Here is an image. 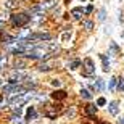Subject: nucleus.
Here are the masks:
<instances>
[{"label":"nucleus","mask_w":124,"mask_h":124,"mask_svg":"<svg viewBox=\"0 0 124 124\" xmlns=\"http://www.w3.org/2000/svg\"><path fill=\"white\" fill-rule=\"evenodd\" d=\"M92 10H93V5H89L87 8L84 10V13H85V15H89V13H92Z\"/></svg>","instance_id":"nucleus-26"},{"label":"nucleus","mask_w":124,"mask_h":124,"mask_svg":"<svg viewBox=\"0 0 124 124\" xmlns=\"http://www.w3.org/2000/svg\"><path fill=\"white\" fill-rule=\"evenodd\" d=\"M5 63H7V60H5V56L2 55V58H0V73H2V69H3V66H5Z\"/></svg>","instance_id":"nucleus-24"},{"label":"nucleus","mask_w":124,"mask_h":124,"mask_svg":"<svg viewBox=\"0 0 124 124\" xmlns=\"http://www.w3.org/2000/svg\"><path fill=\"white\" fill-rule=\"evenodd\" d=\"M116 82H118V79L116 78H113L110 81V85H108V87H110V90H115V87H116Z\"/></svg>","instance_id":"nucleus-18"},{"label":"nucleus","mask_w":124,"mask_h":124,"mask_svg":"<svg viewBox=\"0 0 124 124\" xmlns=\"http://www.w3.org/2000/svg\"><path fill=\"white\" fill-rule=\"evenodd\" d=\"M119 123H121V124H124V118H123V121H119Z\"/></svg>","instance_id":"nucleus-34"},{"label":"nucleus","mask_w":124,"mask_h":124,"mask_svg":"<svg viewBox=\"0 0 124 124\" xmlns=\"http://www.w3.org/2000/svg\"><path fill=\"white\" fill-rule=\"evenodd\" d=\"M92 28H93L92 21H84V29H85V31H92Z\"/></svg>","instance_id":"nucleus-16"},{"label":"nucleus","mask_w":124,"mask_h":124,"mask_svg":"<svg viewBox=\"0 0 124 124\" xmlns=\"http://www.w3.org/2000/svg\"><path fill=\"white\" fill-rule=\"evenodd\" d=\"M29 21H31V16H28L26 13H16V15L11 16V23H13V26H16V28H23Z\"/></svg>","instance_id":"nucleus-1"},{"label":"nucleus","mask_w":124,"mask_h":124,"mask_svg":"<svg viewBox=\"0 0 124 124\" xmlns=\"http://www.w3.org/2000/svg\"><path fill=\"white\" fill-rule=\"evenodd\" d=\"M84 15V10L82 8H73L71 10V16H73L74 19H81Z\"/></svg>","instance_id":"nucleus-7"},{"label":"nucleus","mask_w":124,"mask_h":124,"mask_svg":"<svg viewBox=\"0 0 124 124\" xmlns=\"http://www.w3.org/2000/svg\"><path fill=\"white\" fill-rule=\"evenodd\" d=\"M36 116H37V113H36V110H34V106L28 108V111H26V119H28V121L36 119Z\"/></svg>","instance_id":"nucleus-10"},{"label":"nucleus","mask_w":124,"mask_h":124,"mask_svg":"<svg viewBox=\"0 0 124 124\" xmlns=\"http://www.w3.org/2000/svg\"><path fill=\"white\" fill-rule=\"evenodd\" d=\"M105 103H106V100H105V98H103V97H100V98L97 100V105H98V106H103V105H105Z\"/></svg>","instance_id":"nucleus-25"},{"label":"nucleus","mask_w":124,"mask_h":124,"mask_svg":"<svg viewBox=\"0 0 124 124\" xmlns=\"http://www.w3.org/2000/svg\"><path fill=\"white\" fill-rule=\"evenodd\" d=\"M55 3H56V0H45V2H42V3L37 5V8H39V11H40V13H44L45 10L52 8V7H55Z\"/></svg>","instance_id":"nucleus-6"},{"label":"nucleus","mask_w":124,"mask_h":124,"mask_svg":"<svg viewBox=\"0 0 124 124\" xmlns=\"http://www.w3.org/2000/svg\"><path fill=\"white\" fill-rule=\"evenodd\" d=\"M61 39H63L64 42L69 40V39H71V32H69V31H64V32H63V36H61Z\"/></svg>","instance_id":"nucleus-19"},{"label":"nucleus","mask_w":124,"mask_h":124,"mask_svg":"<svg viewBox=\"0 0 124 124\" xmlns=\"http://www.w3.org/2000/svg\"><path fill=\"white\" fill-rule=\"evenodd\" d=\"M105 18H106V11H105V10H100V13H98V19H100V21H105Z\"/></svg>","instance_id":"nucleus-21"},{"label":"nucleus","mask_w":124,"mask_h":124,"mask_svg":"<svg viewBox=\"0 0 124 124\" xmlns=\"http://www.w3.org/2000/svg\"><path fill=\"white\" fill-rule=\"evenodd\" d=\"M52 84H53V87H60V85H61V81H58V79H55V81H53Z\"/></svg>","instance_id":"nucleus-28"},{"label":"nucleus","mask_w":124,"mask_h":124,"mask_svg":"<svg viewBox=\"0 0 124 124\" xmlns=\"http://www.w3.org/2000/svg\"><path fill=\"white\" fill-rule=\"evenodd\" d=\"M52 61H47V63H42L40 66H39V71H48V69H52Z\"/></svg>","instance_id":"nucleus-11"},{"label":"nucleus","mask_w":124,"mask_h":124,"mask_svg":"<svg viewBox=\"0 0 124 124\" xmlns=\"http://www.w3.org/2000/svg\"><path fill=\"white\" fill-rule=\"evenodd\" d=\"M100 58H101V61H103V69H105V71H110V61H108V58H106L105 55H100Z\"/></svg>","instance_id":"nucleus-13"},{"label":"nucleus","mask_w":124,"mask_h":124,"mask_svg":"<svg viewBox=\"0 0 124 124\" xmlns=\"http://www.w3.org/2000/svg\"><path fill=\"white\" fill-rule=\"evenodd\" d=\"M81 97L85 98V100H90V98H92V93L89 92V90H85V89H82V90H81Z\"/></svg>","instance_id":"nucleus-15"},{"label":"nucleus","mask_w":124,"mask_h":124,"mask_svg":"<svg viewBox=\"0 0 124 124\" xmlns=\"http://www.w3.org/2000/svg\"><path fill=\"white\" fill-rule=\"evenodd\" d=\"M5 3H7V8H13V7H15L13 0H8V2H5Z\"/></svg>","instance_id":"nucleus-27"},{"label":"nucleus","mask_w":124,"mask_h":124,"mask_svg":"<svg viewBox=\"0 0 124 124\" xmlns=\"http://www.w3.org/2000/svg\"><path fill=\"white\" fill-rule=\"evenodd\" d=\"M2 101H3V95H0V103H2Z\"/></svg>","instance_id":"nucleus-32"},{"label":"nucleus","mask_w":124,"mask_h":124,"mask_svg":"<svg viewBox=\"0 0 124 124\" xmlns=\"http://www.w3.org/2000/svg\"><path fill=\"white\" fill-rule=\"evenodd\" d=\"M93 89L95 90H103V79H97L95 84H93Z\"/></svg>","instance_id":"nucleus-14"},{"label":"nucleus","mask_w":124,"mask_h":124,"mask_svg":"<svg viewBox=\"0 0 124 124\" xmlns=\"http://www.w3.org/2000/svg\"><path fill=\"white\" fill-rule=\"evenodd\" d=\"M24 79V74L19 73V71H13V73L8 76V84H18Z\"/></svg>","instance_id":"nucleus-5"},{"label":"nucleus","mask_w":124,"mask_h":124,"mask_svg":"<svg viewBox=\"0 0 124 124\" xmlns=\"http://www.w3.org/2000/svg\"><path fill=\"white\" fill-rule=\"evenodd\" d=\"M50 39V34L48 32H36V34H31L28 37V42L31 40H48Z\"/></svg>","instance_id":"nucleus-4"},{"label":"nucleus","mask_w":124,"mask_h":124,"mask_svg":"<svg viewBox=\"0 0 124 124\" xmlns=\"http://www.w3.org/2000/svg\"><path fill=\"white\" fill-rule=\"evenodd\" d=\"M2 37H3V34H2V32H0V40H2Z\"/></svg>","instance_id":"nucleus-33"},{"label":"nucleus","mask_w":124,"mask_h":124,"mask_svg":"<svg viewBox=\"0 0 124 124\" xmlns=\"http://www.w3.org/2000/svg\"><path fill=\"white\" fill-rule=\"evenodd\" d=\"M119 48H118V45L116 44H111V52H118Z\"/></svg>","instance_id":"nucleus-30"},{"label":"nucleus","mask_w":124,"mask_h":124,"mask_svg":"<svg viewBox=\"0 0 124 124\" xmlns=\"http://www.w3.org/2000/svg\"><path fill=\"white\" fill-rule=\"evenodd\" d=\"M32 93H23V95H15L10 98V105L15 106V108H18V106H21L23 103H26V101L31 98Z\"/></svg>","instance_id":"nucleus-2"},{"label":"nucleus","mask_w":124,"mask_h":124,"mask_svg":"<svg viewBox=\"0 0 124 124\" xmlns=\"http://www.w3.org/2000/svg\"><path fill=\"white\" fill-rule=\"evenodd\" d=\"M66 116H68V118H73L74 116V110H68L66 111Z\"/></svg>","instance_id":"nucleus-29"},{"label":"nucleus","mask_w":124,"mask_h":124,"mask_svg":"<svg viewBox=\"0 0 124 124\" xmlns=\"http://www.w3.org/2000/svg\"><path fill=\"white\" fill-rule=\"evenodd\" d=\"M108 111H110L113 116L118 115V111H119V108H118V101H111L110 105H108Z\"/></svg>","instance_id":"nucleus-9"},{"label":"nucleus","mask_w":124,"mask_h":124,"mask_svg":"<svg viewBox=\"0 0 124 124\" xmlns=\"http://www.w3.org/2000/svg\"><path fill=\"white\" fill-rule=\"evenodd\" d=\"M97 113V106L95 105H87L85 106V115L89 116V118H93Z\"/></svg>","instance_id":"nucleus-8"},{"label":"nucleus","mask_w":124,"mask_h":124,"mask_svg":"<svg viewBox=\"0 0 124 124\" xmlns=\"http://www.w3.org/2000/svg\"><path fill=\"white\" fill-rule=\"evenodd\" d=\"M79 64H81V61L79 60H74V61H71V64H69V69H76L79 66Z\"/></svg>","instance_id":"nucleus-20"},{"label":"nucleus","mask_w":124,"mask_h":124,"mask_svg":"<svg viewBox=\"0 0 124 124\" xmlns=\"http://www.w3.org/2000/svg\"><path fill=\"white\" fill-rule=\"evenodd\" d=\"M11 121H13V124H21V118H19V116H16V115L11 118Z\"/></svg>","instance_id":"nucleus-23"},{"label":"nucleus","mask_w":124,"mask_h":124,"mask_svg":"<svg viewBox=\"0 0 124 124\" xmlns=\"http://www.w3.org/2000/svg\"><path fill=\"white\" fill-rule=\"evenodd\" d=\"M118 89H119V90H124V79L121 78V79H118Z\"/></svg>","instance_id":"nucleus-22"},{"label":"nucleus","mask_w":124,"mask_h":124,"mask_svg":"<svg viewBox=\"0 0 124 124\" xmlns=\"http://www.w3.org/2000/svg\"><path fill=\"white\" fill-rule=\"evenodd\" d=\"M53 98H58V100H63V98H66V92H64V90H56V92L53 93Z\"/></svg>","instance_id":"nucleus-12"},{"label":"nucleus","mask_w":124,"mask_h":124,"mask_svg":"<svg viewBox=\"0 0 124 124\" xmlns=\"http://www.w3.org/2000/svg\"><path fill=\"white\" fill-rule=\"evenodd\" d=\"M95 73V66H93V61L90 58H85L84 60V76H92Z\"/></svg>","instance_id":"nucleus-3"},{"label":"nucleus","mask_w":124,"mask_h":124,"mask_svg":"<svg viewBox=\"0 0 124 124\" xmlns=\"http://www.w3.org/2000/svg\"><path fill=\"white\" fill-rule=\"evenodd\" d=\"M24 64H26V63H24L23 60H16V63H15V68H16V69H21V68H24Z\"/></svg>","instance_id":"nucleus-17"},{"label":"nucleus","mask_w":124,"mask_h":124,"mask_svg":"<svg viewBox=\"0 0 124 124\" xmlns=\"http://www.w3.org/2000/svg\"><path fill=\"white\" fill-rule=\"evenodd\" d=\"M0 85H5V82H3V79H0Z\"/></svg>","instance_id":"nucleus-31"}]
</instances>
